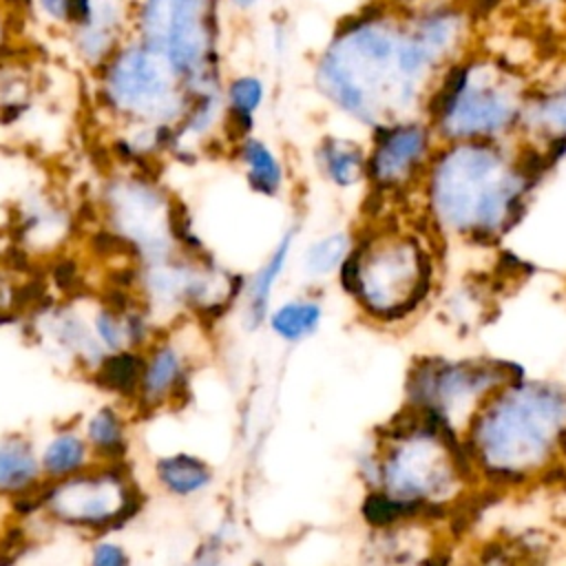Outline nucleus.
<instances>
[{
    "label": "nucleus",
    "instance_id": "obj_1",
    "mask_svg": "<svg viewBox=\"0 0 566 566\" xmlns=\"http://www.w3.org/2000/svg\"><path fill=\"white\" fill-rule=\"evenodd\" d=\"M551 172L520 139L438 144L413 212L442 245H495L524 219Z\"/></svg>",
    "mask_w": 566,
    "mask_h": 566
},
{
    "label": "nucleus",
    "instance_id": "obj_2",
    "mask_svg": "<svg viewBox=\"0 0 566 566\" xmlns=\"http://www.w3.org/2000/svg\"><path fill=\"white\" fill-rule=\"evenodd\" d=\"M356 471L365 517L380 531L444 515L478 489L462 440L407 407L374 433Z\"/></svg>",
    "mask_w": 566,
    "mask_h": 566
},
{
    "label": "nucleus",
    "instance_id": "obj_3",
    "mask_svg": "<svg viewBox=\"0 0 566 566\" xmlns=\"http://www.w3.org/2000/svg\"><path fill=\"white\" fill-rule=\"evenodd\" d=\"M402 9L371 2L340 18L316 51L310 82L318 99L365 133L422 115L427 95L400 69Z\"/></svg>",
    "mask_w": 566,
    "mask_h": 566
},
{
    "label": "nucleus",
    "instance_id": "obj_4",
    "mask_svg": "<svg viewBox=\"0 0 566 566\" xmlns=\"http://www.w3.org/2000/svg\"><path fill=\"white\" fill-rule=\"evenodd\" d=\"M442 243L413 210H376L356 226L354 248L336 279L360 321L405 327L438 296Z\"/></svg>",
    "mask_w": 566,
    "mask_h": 566
},
{
    "label": "nucleus",
    "instance_id": "obj_5",
    "mask_svg": "<svg viewBox=\"0 0 566 566\" xmlns=\"http://www.w3.org/2000/svg\"><path fill=\"white\" fill-rule=\"evenodd\" d=\"M462 447L478 486L517 489L544 480L566 462V382L511 378L478 411Z\"/></svg>",
    "mask_w": 566,
    "mask_h": 566
},
{
    "label": "nucleus",
    "instance_id": "obj_6",
    "mask_svg": "<svg viewBox=\"0 0 566 566\" xmlns=\"http://www.w3.org/2000/svg\"><path fill=\"white\" fill-rule=\"evenodd\" d=\"M531 84L517 62L473 46L436 77L422 115L440 144L517 139Z\"/></svg>",
    "mask_w": 566,
    "mask_h": 566
},
{
    "label": "nucleus",
    "instance_id": "obj_7",
    "mask_svg": "<svg viewBox=\"0 0 566 566\" xmlns=\"http://www.w3.org/2000/svg\"><path fill=\"white\" fill-rule=\"evenodd\" d=\"M93 210L99 234L128 265L203 248L155 170L111 166L97 181Z\"/></svg>",
    "mask_w": 566,
    "mask_h": 566
},
{
    "label": "nucleus",
    "instance_id": "obj_8",
    "mask_svg": "<svg viewBox=\"0 0 566 566\" xmlns=\"http://www.w3.org/2000/svg\"><path fill=\"white\" fill-rule=\"evenodd\" d=\"M88 80L93 106L111 130H175L188 104L186 84L168 57L135 35Z\"/></svg>",
    "mask_w": 566,
    "mask_h": 566
},
{
    "label": "nucleus",
    "instance_id": "obj_9",
    "mask_svg": "<svg viewBox=\"0 0 566 566\" xmlns=\"http://www.w3.org/2000/svg\"><path fill=\"white\" fill-rule=\"evenodd\" d=\"M241 287L243 274L226 268L206 248L128 265V290L159 327L181 321L208 327L237 310Z\"/></svg>",
    "mask_w": 566,
    "mask_h": 566
},
{
    "label": "nucleus",
    "instance_id": "obj_10",
    "mask_svg": "<svg viewBox=\"0 0 566 566\" xmlns=\"http://www.w3.org/2000/svg\"><path fill=\"white\" fill-rule=\"evenodd\" d=\"M223 15L221 0H135L133 35L168 57L186 91L219 88Z\"/></svg>",
    "mask_w": 566,
    "mask_h": 566
},
{
    "label": "nucleus",
    "instance_id": "obj_11",
    "mask_svg": "<svg viewBox=\"0 0 566 566\" xmlns=\"http://www.w3.org/2000/svg\"><path fill=\"white\" fill-rule=\"evenodd\" d=\"M144 502L146 491L130 462H95L71 478L46 482L31 500L33 513L46 524L86 537L126 526Z\"/></svg>",
    "mask_w": 566,
    "mask_h": 566
},
{
    "label": "nucleus",
    "instance_id": "obj_12",
    "mask_svg": "<svg viewBox=\"0 0 566 566\" xmlns=\"http://www.w3.org/2000/svg\"><path fill=\"white\" fill-rule=\"evenodd\" d=\"M520 374L513 363L497 358L422 356L407 371L405 407L462 440L484 402Z\"/></svg>",
    "mask_w": 566,
    "mask_h": 566
},
{
    "label": "nucleus",
    "instance_id": "obj_13",
    "mask_svg": "<svg viewBox=\"0 0 566 566\" xmlns=\"http://www.w3.org/2000/svg\"><path fill=\"white\" fill-rule=\"evenodd\" d=\"M424 115L391 119L367 133L365 192L374 210H413V199L438 148Z\"/></svg>",
    "mask_w": 566,
    "mask_h": 566
},
{
    "label": "nucleus",
    "instance_id": "obj_14",
    "mask_svg": "<svg viewBox=\"0 0 566 566\" xmlns=\"http://www.w3.org/2000/svg\"><path fill=\"white\" fill-rule=\"evenodd\" d=\"M201 323L181 321L164 327L139 352V369L128 407L137 418L172 411L186 402L201 358Z\"/></svg>",
    "mask_w": 566,
    "mask_h": 566
},
{
    "label": "nucleus",
    "instance_id": "obj_15",
    "mask_svg": "<svg viewBox=\"0 0 566 566\" xmlns=\"http://www.w3.org/2000/svg\"><path fill=\"white\" fill-rule=\"evenodd\" d=\"M133 9L135 0H73L62 40L82 71H97L133 35Z\"/></svg>",
    "mask_w": 566,
    "mask_h": 566
},
{
    "label": "nucleus",
    "instance_id": "obj_16",
    "mask_svg": "<svg viewBox=\"0 0 566 566\" xmlns=\"http://www.w3.org/2000/svg\"><path fill=\"white\" fill-rule=\"evenodd\" d=\"M33 332L57 363L88 378H95L108 360L93 332L88 310L77 303L62 301L42 307L33 318Z\"/></svg>",
    "mask_w": 566,
    "mask_h": 566
},
{
    "label": "nucleus",
    "instance_id": "obj_17",
    "mask_svg": "<svg viewBox=\"0 0 566 566\" xmlns=\"http://www.w3.org/2000/svg\"><path fill=\"white\" fill-rule=\"evenodd\" d=\"M301 234H303V219L292 217L265 256L248 272L243 274V287H241V298L237 305L239 321L245 332H261L265 327V318L276 301L279 287L296 261V252L301 245Z\"/></svg>",
    "mask_w": 566,
    "mask_h": 566
},
{
    "label": "nucleus",
    "instance_id": "obj_18",
    "mask_svg": "<svg viewBox=\"0 0 566 566\" xmlns=\"http://www.w3.org/2000/svg\"><path fill=\"white\" fill-rule=\"evenodd\" d=\"M517 139L539 153L553 170L566 159V69L533 80Z\"/></svg>",
    "mask_w": 566,
    "mask_h": 566
},
{
    "label": "nucleus",
    "instance_id": "obj_19",
    "mask_svg": "<svg viewBox=\"0 0 566 566\" xmlns=\"http://www.w3.org/2000/svg\"><path fill=\"white\" fill-rule=\"evenodd\" d=\"M93 332L108 356L142 352L164 329L150 312L124 290L119 298H99L88 310Z\"/></svg>",
    "mask_w": 566,
    "mask_h": 566
},
{
    "label": "nucleus",
    "instance_id": "obj_20",
    "mask_svg": "<svg viewBox=\"0 0 566 566\" xmlns=\"http://www.w3.org/2000/svg\"><path fill=\"white\" fill-rule=\"evenodd\" d=\"M226 157L232 161L241 181L254 197L279 201L290 192V164L279 146L268 137L252 133L230 144Z\"/></svg>",
    "mask_w": 566,
    "mask_h": 566
},
{
    "label": "nucleus",
    "instance_id": "obj_21",
    "mask_svg": "<svg viewBox=\"0 0 566 566\" xmlns=\"http://www.w3.org/2000/svg\"><path fill=\"white\" fill-rule=\"evenodd\" d=\"M75 217L51 190L24 192L15 212V234L27 252L51 254L71 237Z\"/></svg>",
    "mask_w": 566,
    "mask_h": 566
},
{
    "label": "nucleus",
    "instance_id": "obj_22",
    "mask_svg": "<svg viewBox=\"0 0 566 566\" xmlns=\"http://www.w3.org/2000/svg\"><path fill=\"white\" fill-rule=\"evenodd\" d=\"M310 161L316 177L336 192H354L367 184V139L325 130L314 139Z\"/></svg>",
    "mask_w": 566,
    "mask_h": 566
},
{
    "label": "nucleus",
    "instance_id": "obj_23",
    "mask_svg": "<svg viewBox=\"0 0 566 566\" xmlns=\"http://www.w3.org/2000/svg\"><path fill=\"white\" fill-rule=\"evenodd\" d=\"M272 95L268 77L259 71H232L223 80V155L230 144L256 133L259 115Z\"/></svg>",
    "mask_w": 566,
    "mask_h": 566
},
{
    "label": "nucleus",
    "instance_id": "obj_24",
    "mask_svg": "<svg viewBox=\"0 0 566 566\" xmlns=\"http://www.w3.org/2000/svg\"><path fill=\"white\" fill-rule=\"evenodd\" d=\"M135 418L133 409L119 398L102 400L77 418L97 462H130Z\"/></svg>",
    "mask_w": 566,
    "mask_h": 566
},
{
    "label": "nucleus",
    "instance_id": "obj_25",
    "mask_svg": "<svg viewBox=\"0 0 566 566\" xmlns=\"http://www.w3.org/2000/svg\"><path fill=\"white\" fill-rule=\"evenodd\" d=\"M150 480L157 493L175 502H192L212 491L217 469L195 451H166L153 458Z\"/></svg>",
    "mask_w": 566,
    "mask_h": 566
},
{
    "label": "nucleus",
    "instance_id": "obj_26",
    "mask_svg": "<svg viewBox=\"0 0 566 566\" xmlns=\"http://www.w3.org/2000/svg\"><path fill=\"white\" fill-rule=\"evenodd\" d=\"M44 484L38 440L27 431L0 433V500L31 502Z\"/></svg>",
    "mask_w": 566,
    "mask_h": 566
},
{
    "label": "nucleus",
    "instance_id": "obj_27",
    "mask_svg": "<svg viewBox=\"0 0 566 566\" xmlns=\"http://www.w3.org/2000/svg\"><path fill=\"white\" fill-rule=\"evenodd\" d=\"M318 287H305L274 301L265 327L283 347H298L312 340L325 323L327 307Z\"/></svg>",
    "mask_w": 566,
    "mask_h": 566
},
{
    "label": "nucleus",
    "instance_id": "obj_28",
    "mask_svg": "<svg viewBox=\"0 0 566 566\" xmlns=\"http://www.w3.org/2000/svg\"><path fill=\"white\" fill-rule=\"evenodd\" d=\"M356 241V226H338L312 234L298 245L296 268L307 287L336 281Z\"/></svg>",
    "mask_w": 566,
    "mask_h": 566
},
{
    "label": "nucleus",
    "instance_id": "obj_29",
    "mask_svg": "<svg viewBox=\"0 0 566 566\" xmlns=\"http://www.w3.org/2000/svg\"><path fill=\"white\" fill-rule=\"evenodd\" d=\"M38 453L44 482L71 478L97 462L77 420L53 427L42 440H38Z\"/></svg>",
    "mask_w": 566,
    "mask_h": 566
},
{
    "label": "nucleus",
    "instance_id": "obj_30",
    "mask_svg": "<svg viewBox=\"0 0 566 566\" xmlns=\"http://www.w3.org/2000/svg\"><path fill=\"white\" fill-rule=\"evenodd\" d=\"M24 7L27 15L46 31L62 35L71 24L73 0H24Z\"/></svg>",
    "mask_w": 566,
    "mask_h": 566
},
{
    "label": "nucleus",
    "instance_id": "obj_31",
    "mask_svg": "<svg viewBox=\"0 0 566 566\" xmlns=\"http://www.w3.org/2000/svg\"><path fill=\"white\" fill-rule=\"evenodd\" d=\"M230 544V522H219L195 548L188 566H226Z\"/></svg>",
    "mask_w": 566,
    "mask_h": 566
},
{
    "label": "nucleus",
    "instance_id": "obj_32",
    "mask_svg": "<svg viewBox=\"0 0 566 566\" xmlns=\"http://www.w3.org/2000/svg\"><path fill=\"white\" fill-rule=\"evenodd\" d=\"M84 566H133V553L122 539L111 537V533L97 535L91 537Z\"/></svg>",
    "mask_w": 566,
    "mask_h": 566
},
{
    "label": "nucleus",
    "instance_id": "obj_33",
    "mask_svg": "<svg viewBox=\"0 0 566 566\" xmlns=\"http://www.w3.org/2000/svg\"><path fill=\"white\" fill-rule=\"evenodd\" d=\"M268 55L274 64H283L294 49V29L285 13H272L265 31Z\"/></svg>",
    "mask_w": 566,
    "mask_h": 566
},
{
    "label": "nucleus",
    "instance_id": "obj_34",
    "mask_svg": "<svg viewBox=\"0 0 566 566\" xmlns=\"http://www.w3.org/2000/svg\"><path fill=\"white\" fill-rule=\"evenodd\" d=\"M272 0H221L223 13L237 20H250L263 11V7Z\"/></svg>",
    "mask_w": 566,
    "mask_h": 566
},
{
    "label": "nucleus",
    "instance_id": "obj_35",
    "mask_svg": "<svg viewBox=\"0 0 566 566\" xmlns=\"http://www.w3.org/2000/svg\"><path fill=\"white\" fill-rule=\"evenodd\" d=\"M531 4L535 7H542V9H548V7H555V4H564L566 0H528Z\"/></svg>",
    "mask_w": 566,
    "mask_h": 566
}]
</instances>
